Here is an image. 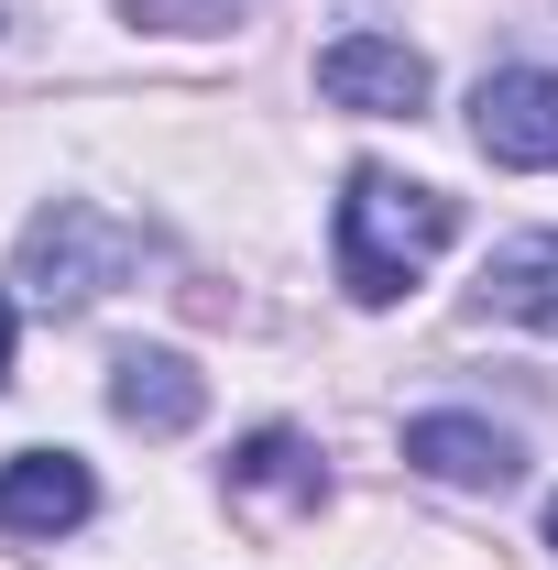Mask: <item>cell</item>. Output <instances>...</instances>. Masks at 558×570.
<instances>
[{
    "label": "cell",
    "instance_id": "6da1fadb",
    "mask_svg": "<svg viewBox=\"0 0 558 570\" xmlns=\"http://www.w3.org/2000/svg\"><path fill=\"white\" fill-rule=\"evenodd\" d=\"M460 242V198L449 187H427V176H395V165H350L340 187V230H329V253H340V285L350 307H395L406 285L438 264Z\"/></svg>",
    "mask_w": 558,
    "mask_h": 570
},
{
    "label": "cell",
    "instance_id": "7a4b0ae2",
    "mask_svg": "<svg viewBox=\"0 0 558 570\" xmlns=\"http://www.w3.org/2000/svg\"><path fill=\"white\" fill-rule=\"evenodd\" d=\"M153 264V230L121 209H99V198H56V209H33L22 230V264L11 285L33 296V307H99L110 285H132Z\"/></svg>",
    "mask_w": 558,
    "mask_h": 570
},
{
    "label": "cell",
    "instance_id": "3957f363",
    "mask_svg": "<svg viewBox=\"0 0 558 570\" xmlns=\"http://www.w3.org/2000/svg\"><path fill=\"white\" fill-rule=\"evenodd\" d=\"M427 56L406 33H340L329 56H318V99L329 110H361V121H417L427 110Z\"/></svg>",
    "mask_w": 558,
    "mask_h": 570
},
{
    "label": "cell",
    "instance_id": "277c9868",
    "mask_svg": "<svg viewBox=\"0 0 558 570\" xmlns=\"http://www.w3.org/2000/svg\"><path fill=\"white\" fill-rule=\"evenodd\" d=\"M471 142L515 176H548L558 165V77L548 67H492L471 88Z\"/></svg>",
    "mask_w": 558,
    "mask_h": 570
},
{
    "label": "cell",
    "instance_id": "5b68a950",
    "mask_svg": "<svg viewBox=\"0 0 558 570\" xmlns=\"http://www.w3.org/2000/svg\"><path fill=\"white\" fill-rule=\"evenodd\" d=\"M88 504H99V483L77 450H11L0 461V527L11 538H67V527H88Z\"/></svg>",
    "mask_w": 558,
    "mask_h": 570
},
{
    "label": "cell",
    "instance_id": "8992f818",
    "mask_svg": "<svg viewBox=\"0 0 558 570\" xmlns=\"http://www.w3.org/2000/svg\"><path fill=\"white\" fill-rule=\"evenodd\" d=\"M110 417L142 428V439H176V428L209 417V373L187 352H121L110 362Z\"/></svg>",
    "mask_w": 558,
    "mask_h": 570
},
{
    "label": "cell",
    "instance_id": "52a82bcc",
    "mask_svg": "<svg viewBox=\"0 0 558 570\" xmlns=\"http://www.w3.org/2000/svg\"><path fill=\"white\" fill-rule=\"evenodd\" d=\"M406 461H417L427 483H460V494H504L526 472V450L492 417H406Z\"/></svg>",
    "mask_w": 558,
    "mask_h": 570
},
{
    "label": "cell",
    "instance_id": "ba28073f",
    "mask_svg": "<svg viewBox=\"0 0 558 570\" xmlns=\"http://www.w3.org/2000/svg\"><path fill=\"white\" fill-rule=\"evenodd\" d=\"M482 318L558 330V230H515V242L482 264Z\"/></svg>",
    "mask_w": 558,
    "mask_h": 570
},
{
    "label": "cell",
    "instance_id": "9c48e42d",
    "mask_svg": "<svg viewBox=\"0 0 558 570\" xmlns=\"http://www.w3.org/2000/svg\"><path fill=\"white\" fill-rule=\"evenodd\" d=\"M230 494H263V504H318V494H329V472H318V450H307L296 428H252V439L230 450Z\"/></svg>",
    "mask_w": 558,
    "mask_h": 570
},
{
    "label": "cell",
    "instance_id": "30bf717a",
    "mask_svg": "<svg viewBox=\"0 0 558 570\" xmlns=\"http://www.w3.org/2000/svg\"><path fill=\"white\" fill-rule=\"evenodd\" d=\"M142 22H165V33H209L219 22V0H132Z\"/></svg>",
    "mask_w": 558,
    "mask_h": 570
},
{
    "label": "cell",
    "instance_id": "8fae6325",
    "mask_svg": "<svg viewBox=\"0 0 558 570\" xmlns=\"http://www.w3.org/2000/svg\"><path fill=\"white\" fill-rule=\"evenodd\" d=\"M0 373H11V296H0Z\"/></svg>",
    "mask_w": 558,
    "mask_h": 570
},
{
    "label": "cell",
    "instance_id": "7c38bea8",
    "mask_svg": "<svg viewBox=\"0 0 558 570\" xmlns=\"http://www.w3.org/2000/svg\"><path fill=\"white\" fill-rule=\"evenodd\" d=\"M548 549H558V504H548Z\"/></svg>",
    "mask_w": 558,
    "mask_h": 570
}]
</instances>
